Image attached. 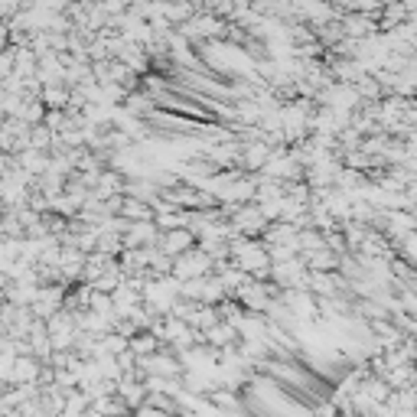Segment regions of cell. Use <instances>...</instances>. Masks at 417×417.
Returning <instances> with one entry per match:
<instances>
[{
  "instance_id": "obj_1",
  "label": "cell",
  "mask_w": 417,
  "mask_h": 417,
  "mask_svg": "<svg viewBox=\"0 0 417 417\" xmlns=\"http://www.w3.org/2000/svg\"><path fill=\"white\" fill-rule=\"evenodd\" d=\"M40 358L33 356V352H17L13 358V372H10V381L13 385H33L36 378H40Z\"/></svg>"
},
{
  "instance_id": "obj_3",
  "label": "cell",
  "mask_w": 417,
  "mask_h": 417,
  "mask_svg": "<svg viewBox=\"0 0 417 417\" xmlns=\"http://www.w3.org/2000/svg\"><path fill=\"white\" fill-rule=\"evenodd\" d=\"M157 349V339L150 336V333H144V336H137V339H130V352L137 358H144V356H150Z\"/></svg>"
},
{
  "instance_id": "obj_2",
  "label": "cell",
  "mask_w": 417,
  "mask_h": 417,
  "mask_svg": "<svg viewBox=\"0 0 417 417\" xmlns=\"http://www.w3.org/2000/svg\"><path fill=\"white\" fill-rule=\"evenodd\" d=\"M192 248V235L183 229H169L167 235H163V255H179V251Z\"/></svg>"
}]
</instances>
